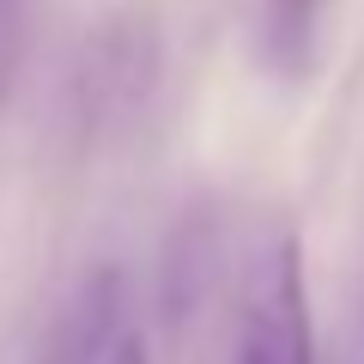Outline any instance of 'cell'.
<instances>
[{
  "mask_svg": "<svg viewBox=\"0 0 364 364\" xmlns=\"http://www.w3.org/2000/svg\"><path fill=\"white\" fill-rule=\"evenodd\" d=\"M243 364H316L310 279L298 231H279L249 267L243 286Z\"/></svg>",
  "mask_w": 364,
  "mask_h": 364,
  "instance_id": "2",
  "label": "cell"
},
{
  "mask_svg": "<svg viewBox=\"0 0 364 364\" xmlns=\"http://www.w3.org/2000/svg\"><path fill=\"white\" fill-rule=\"evenodd\" d=\"M109 364H152V352H146V340L122 334V340H116V352H109Z\"/></svg>",
  "mask_w": 364,
  "mask_h": 364,
  "instance_id": "5",
  "label": "cell"
},
{
  "mask_svg": "<svg viewBox=\"0 0 364 364\" xmlns=\"http://www.w3.org/2000/svg\"><path fill=\"white\" fill-rule=\"evenodd\" d=\"M322 13L328 0H267V61L279 73H310Z\"/></svg>",
  "mask_w": 364,
  "mask_h": 364,
  "instance_id": "4",
  "label": "cell"
},
{
  "mask_svg": "<svg viewBox=\"0 0 364 364\" xmlns=\"http://www.w3.org/2000/svg\"><path fill=\"white\" fill-rule=\"evenodd\" d=\"M158 25L146 13H116L104 31H91L85 49L73 61V122L85 140H109V134L134 128L152 104L158 85Z\"/></svg>",
  "mask_w": 364,
  "mask_h": 364,
  "instance_id": "1",
  "label": "cell"
},
{
  "mask_svg": "<svg viewBox=\"0 0 364 364\" xmlns=\"http://www.w3.org/2000/svg\"><path fill=\"white\" fill-rule=\"evenodd\" d=\"M122 310H128L122 267H109V261L85 267L55 298V310H49V322H43L25 364H109V352L122 340Z\"/></svg>",
  "mask_w": 364,
  "mask_h": 364,
  "instance_id": "3",
  "label": "cell"
}]
</instances>
